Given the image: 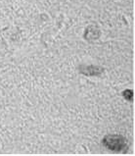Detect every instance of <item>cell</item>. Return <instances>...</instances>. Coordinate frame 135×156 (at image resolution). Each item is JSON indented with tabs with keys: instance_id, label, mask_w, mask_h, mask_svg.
<instances>
[{
	"instance_id": "6da1fadb",
	"label": "cell",
	"mask_w": 135,
	"mask_h": 156,
	"mask_svg": "<svg viewBox=\"0 0 135 156\" xmlns=\"http://www.w3.org/2000/svg\"><path fill=\"white\" fill-rule=\"evenodd\" d=\"M103 144L111 150H115V151H120L121 149L124 148L125 146V140L123 136H106L104 140H103Z\"/></svg>"
},
{
	"instance_id": "7a4b0ae2",
	"label": "cell",
	"mask_w": 135,
	"mask_h": 156,
	"mask_svg": "<svg viewBox=\"0 0 135 156\" xmlns=\"http://www.w3.org/2000/svg\"><path fill=\"white\" fill-rule=\"evenodd\" d=\"M123 94V96H124L127 100H131V99H132V97H133V92H132V90H124Z\"/></svg>"
}]
</instances>
